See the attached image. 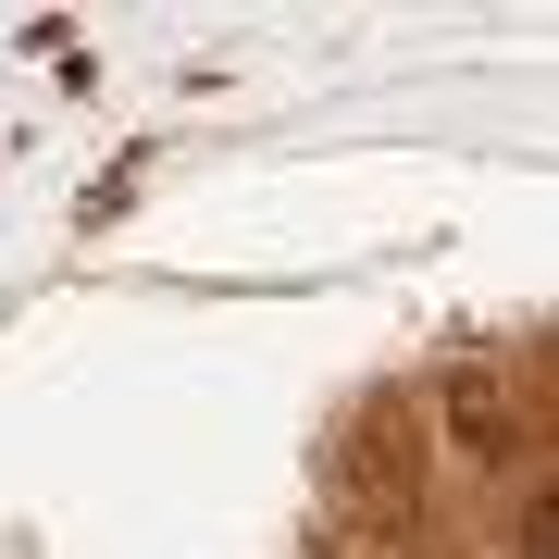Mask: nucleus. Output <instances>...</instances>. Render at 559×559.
I'll return each instance as SVG.
<instances>
[{
	"mask_svg": "<svg viewBox=\"0 0 559 559\" xmlns=\"http://www.w3.org/2000/svg\"><path fill=\"white\" fill-rule=\"evenodd\" d=\"M448 436L473 448V460H498V448H510V399H498L485 373H448Z\"/></svg>",
	"mask_w": 559,
	"mask_h": 559,
	"instance_id": "nucleus-1",
	"label": "nucleus"
},
{
	"mask_svg": "<svg viewBox=\"0 0 559 559\" xmlns=\"http://www.w3.org/2000/svg\"><path fill=\"white\" fill-rule=\"evenodd\" d=\"M522 559H559V485H547L535 510H522Z\"/></svg>",
	"mask_w": 559,
	"mask_h": 559,
	"instance_id": "nucleus-2",
	"label": "nucleus"
}]
</instances>
